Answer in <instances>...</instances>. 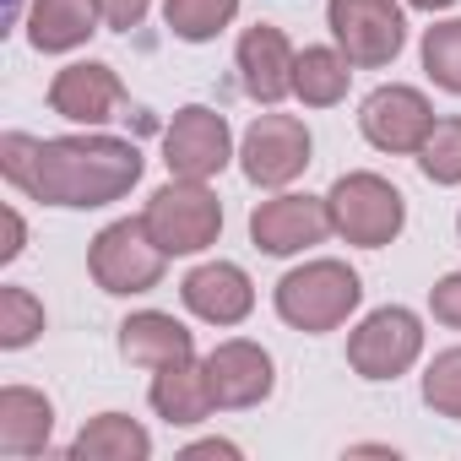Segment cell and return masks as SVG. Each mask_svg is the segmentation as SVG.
<instances>
[{
    "label": "cell",
    "mask_w": 461,
    "mask_h": 461,
    "mask_svg": "<svg viewBox=\"0 0 461 461\" xmlns=\"http://www.w3.org/2000/svg\"><path fill=\"white\" fill-rule=\"evenodd\" d=\"M163 267H168V250L147 234L141 217L109 222L87 250V272L104 294H147L163 283Z\"/></svg>",
    "instance_id": "5"
},
{
    "label": "cell",
    "mask_w": 461,
    "mask_h": 461,
    "mask_svg": "<svg viewBox=\"0 0 461 461\" xmlns=\"http://www.w3.org/2000/svg\"><path fill=\"white\" fill-rule=\"evenodd\" d=\"M240 168L250 185L283 190L310 168V131L294 114H256V125L240 141Z\"/></svg>",
    "instance_id": "9"
},
{
    "label": "cell",
    "mask_w": 461,
    "mask_h": 461,
    "mask_svg": "<svg viewBox=\"0 0 461 461\" xmlns=\"http://www.w3.org/2000/svg\"><path fill=\"white\" fill-rule=\"evenodd\" d=\"M234 60H240V82H245V93H250L256 104L272 109V104H283V98L294 93V60H299V50L288 44L283 28H272V23L245 28Z\"/></svg>",
    "instance_id": "13"
},
{
    "label": "cell",
    "mask_w": 461,
    "mask_h": 461,
    "mask_svg": "<svg viewBox=\"0 0 461 461\" xmlns=\"http://www.w3.org/2000/svg\"><path fill=\"white\" fill-rule=\"evenodd\" d=\"M423 71H429L434 87L461 98V17H450V23L423 33Z\"/></svg>",
    "instance_id": "24"
},
{
    "label": "cell",
    "mask_w": 461,
    "mask_h": 461,
    "mask_svg": "<svg viewBox=\"0 0 461 461\" xmlns=\"http://www.w3.org/2000/svg\"><path fill=\"white\" fill-rule=\"evenodd\" d=\"M234 17H240V0H163V23H168V33L185 39V44L217 39Z\"/></svg>",
    "instance_id": "22"
},
{
    "label": "cell",
    "mask_w": 461,
    "mask_h": 461,
    "mask_svg": "<svg viewBox=\"0 0 461 461\" xmlns=\"http://www.w3.org/2000/svg\"><path fill=\"white\" fill-rule=\"evenodd\" d=\"M44 331V304L28 294V288H0V348L6 353H17V348H28L33 337Z\"/></svg>",
    "instance_id": "25"
},
{
    "label": "cell",
    "mask_w": 461,
    "mask_h": 461,
    "mask_svg": "<svg viewBox=\"0 0 461 461\" xmlns=\"http://www.w3.org/2000/svg\"><path fill=\"white\" fill-rule=\"evenodd\" d=\"M358 131H364L369 147H380V152H418L423 136L434 131V109H429V98H423L418 87L391 82V87H375V93L364 98Z\"/></svg>",
    "instance_id": "11"
},
{
    "label": "cell",
    "mask_w": 461,
    "mask_h": 461,
    "mask_svg": "<svg viewBox=\"0 0 461 461\" xmlns=\"http://www.w3.org/2000/svg\"><path fill=\"white\" fill-rule=\"evenodd\" d=\"M418 353H423V326L402 304H385V310L364 315L358 331L348 337V364L364 380H396L418 364Z\"/></svg>",
    "instance_id": "7"
},
{
    "label": "cell",
    "mask_w": 461,
    "mask_h": 461,
    "mask_svg": "<svg viewBox=\"0 0 461 461\" xmlns=\"http://www.w3.org/2000/svg\"><path fill=\"white\" fill-rule=\"evenodd\" d=\"M234 158V131L206 104H185L163 131V163L174 179H212Z\"/></svg>",
    "instance_id": "8"
},
{
    "label": "cell",
    "mask_w": 461,
    "mask_h": 461,
    "mask_svg": "<svg viewBox=\"0 0 461 461\" xmlns=\"http://www.w3.org/2000/svg\"><path fill=\"white\" fill-rule=\"evenodd\" d=\"M185 456H240V445H228V439H201V445H190Z\"/></svg>",
    "instance_id": "30"
},
{
    "label": "cell",
    "mask_w": 461,
    "mask_h": 461,
    "mask_svg": "<svg viewBox=\"0 0 461 461\" xmlns=\"http://www.w3.org/2000/svg\"><path fill=\"white\" fill-rule=\"evenodd\" d=\"M23 240H28V234H23V217L6 212V245H0V261H17V256H23Z\"/></svg>",
    "instance_id": "29"
},
{
    "label": "cell",
    "mask_w": 461,
    "mask_h": 461,
    "mask_svg": "<svg viewBox=\"0 0 461 461\" xmlns=\"http://www.w3.org/2000/svg\"><path fill=\"white\" fill-rule=\"evenodd\" d=\"M55 434V407L33 385L0 391V456H39Z\"/></svg>",
    "instance_id": "19"
},
{
    "label": "cell",
    "mask_w": 461,
    "mask_h": 461,
    "mask_svg": "<svg viewBox=\"0 0 461 461\" xmlns=\"http://www.w3.org/2000/svg\"><path fill=\"white\" fill-rule=\"evenodd\" d=\"M179 299L206 326H240L256 310V288H250L245 267H234V261H206V267H195L179 283Z\"/></svg>",
    "instance_id": "14"
},
{
    "label": "cell",
    "mask_w": 461,
    "mask_h": 461,
    "mask_svg": "<svg viewBox=\"0 0 461 461\" xmlns=\"http://www.w3.org/2000/svg\"><path fill=\"white\" fill-rule=\"evenodd\" d=\"M147 402H152V412L163 418V423H174V429H190V423H201V418H212V380H206V358L195 364V358H179V364H163L158 375H152V391H147Z\"/></svg>",
    "instance_id": "16"
},
{
    "label": "cell",
    "mask_w": 461,
    "mask_h": 461,
    "mask_svg": "<svg viewBox=\"0 0 461 461\" xmlns=\"http://www.w3.org/2000/svg\"><path fill=\"white\" fill-rule=\"evenodd\" d=\"M358 299H364V283L348 261H304L277 283V315L310 337L337 331L358 310Z\"/></svg>",
    "instance_id": "2"
},
{
    "label": "cell",
    "mask_w": 461,
    "mask_h": 461,
    "mask_svg": "<svg viewBox=\"0 0 461 461\" xmlns=\"http://www.w3.org/2000/svg\"><path fill=\"white\" fill-rule=\"evenodd\" d=\"M104 0H33L28 6V44L39 55H66L98 33Z\"/></svg>",
    "instance_id": "18"
},
{
    "label": "cell",
    "mask_w": 461,
    "mask_h": 461,
    "mask_svg": "<svg viewBox=\"0 0 461 461\" xmlns=\"http://www.w3.org/2000/svg\"><path fill=\"white\" fill-rule=\"evenodd\" d=\"M331 228V206L321 195H272L250 212V240L261 256H299L310 245H321Z\"/></svg>",
    "instance_id": "10"
},
{
    "label": "cell",
    "mask_w": 461,
    "mask_h": 461,
    "mask_svg": "<svg viewBox=\"0 0 461 461\" xmlns=\"http://www.w3.org/2000/svg\"><path fill=\"white\" fill-rule=\"evenodd\" d=\"M326 23L353 71H380L407 44V17L396 0H326Z\"/></svg>",
    "instance_id": "6"
},
{
    "label": "cell",
    "mask_w": 461,
    "mask_h": 461,
    "mask_svg": "<svg viewBox=\"0 0 461 461\" xmlns=\"http://www.w3.org/2000/svg\"><path fill=\"white\" fill-rule=\"evenodd\" d=\"M120 104H125V87L104 60H77L50 82V109L77 125H104V120H114Z\"/></svg>",
    "instance_id": "15"
},
{
    "label": "cell",
    "mask_w": 461,
    "mask_h": 461,
    "mask_svg": "<svg viewBox=\"0 0 461 461\" xmlns=\"http://www.w3.org/2000/svg\"><path fill=\"white\" fill-rule=\"evenodd\" d=\"M326 206H331V228L358 250H385L407 222L402 190L391 179H380V174H342L331 185Z\"/></svg>",
    "instance_id": "3"
},
{
    "label": "cell",
    "mask_w": 461,
    "mask_h": 461,
    "mask_svg": "<svg viewBox=\"0 0 461 461\" xmlns=\"http://www.w3.org/2000/svg\"><path fill=\"white\" fill-rule=\"evenodd\" d=\"M423 402L439 418H461V348L434 353V364L423 369Z\"/></svg>",
    "instance_id": "26"
},
{
    "label": "cell",
    "mask_w": 461,
    "mask_h": 461,
    "mask_svg": "<svg viewBox=\"0 0 461 461\" xmlns=\"http://www.w3.org/2000/svg\"><path fill=\"white\" fill-rule=\"evenodd\" d=\"M418 168H423V179H434V185H461V114L434 120V131H429L423 147H418Z\"/></svg>",
    "instance_id": "23"
},
{
    "label": "cell",
    "mask_w": 461,
    "mask_h": 461,
    "mask_svg": "<svg viewBox=\"0 0 461 461\" xmlns=\"http://www.w3.org/2000/svg\"><path fill=\"white\" fill-rule=\"evenodd\" d=\"M407 6H418V12H445V6H456V0H407Z\"/></svg>",
    "instance_id": "31"
},
{
    "label": "cell",
    "mask_w": 461,
    "mask_h": 461,
    "mask_svg": "<svg viewBox=\"0 0 461 461\" xmlns=\"http://www.w3.org/2000/svg\"><path fill=\"white\" fill-rule=\"evenodd\" d=\"M429 310L439 326H456L461 331V272H445L434 288H429Z\"/></svg>",
    "instance_id": "27"
},
{
    "label": "cell",
    "mask_w": 461,
    "mask_h": 461,
    "mask_svg": "<svg viewBox=\"0 0 461 461\" xmlns=\"http://www.w3.org/2000/svg\"><path fill=\"white\" fill-rule=\"evenodd\" d=\"M141 222L168 256H195L222 234V201L206 190V179H168L163 190H152Z\"/></svg>",
    "instance_id": "4"
},
{
    "label": "cell",
    "mask_w": 461,
    "mask_h": 461,
    "mask_svg": "<svg viewBox=\"0 0 461 461\" xmlns=\"http://www.w3.org/2000/svg\"><path fill=\"white\" fill-rule=\"evenodd\" d=\"M71 456L77 461H147L152 456V434L136 418H125V412H98L71 439Z\"/></svg>",
    "instance_id": "20"
},
{
    "label": "cell",
    "mask_w": 461,
    "mask_h": 461,
    "mask_svg": "<svg viewBox=\"0 0 461 461\" xmlns=\"http://www.w3.org/2000/svg\"><path fill=\"white\" fill-rule=\"evenodd\" d=\"M0 174L44 206H109L141 179V147L125 136H0Z\"/></svg>",
    "instance_id": "1"
},
{
    "label": "cell",
    "mask_w": 461,
    "mask_h": 461,
    "mask_svg": "<svg viewBox=\"0 0 461 461\" xmlns=\"http://www.w3.org/2000/svg\"><path fill=\"white\" fill-rule=\"evenodd\" d=\"M348 82H353V60L342 50H326V44H310L299 50L294 60V93L310 104V109H331L348 98Z\"/></svg>",
    "instance_id": "21"
},
{
    "label": "cell",
    "mask_w": 461,
    "mask_h": 461,
    "mask_svg": "<svg viewBox=\"0 0 461 461\" xmlns=\"http://www.w3.org/2000/svg\"><path fill=\"white\" fill-rule=\"evenodd\" d=\"M120 358L136 364V369H163V364L195 358V331H185L163 310H141L120 326Z\"/></svg>",
    "instance_id": "17"
},
{
    "label": "cell",
    "mask_w": 461,
    "mask_h": 461,
    "mask_svg": "<svg viewBox=\"0 0 461 461\" xmlns=\"http://www.w3.org/2000/svg\"><path fill=\"white\" fill-rule=\"evenodd\" d=\"M456 234H461V217H456Z\"/></svg>",
    "instance_id": "32"
},
{
    "label": "cell",
    "mask_w": 461,
    "mask_h": 461,
    "mask_svg": "<svg viewBox=\"0 0 461 461\" xmlns=\"http://www.w3.org/2000/svg\"><path fill=\"white\" fill-rule=\"evenodd\" d=\"M147 6H152V0H104V23L120 28V33H131V28L147 23Z\"/></svg>",
    "instance_id": "28"
},
{
    "label": "cell",
    "mask_w": 461,
    "mask_h": 461,
    "mask_svg": "<svg viewBox=\"0 0 461 461\" xmlns=\"http://www.w3.org/2000/svg\"><path fill=\"white\" fill-rule=\"evenodd\" d=\"M206 380H212V402L240 412V407H261L277 385L272 375V353L261 342H245V337H228L206 353Z\"/></svg>",
    "instance_id": "12"
}]
</instances>
